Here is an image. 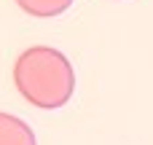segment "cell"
Here are the masks:
<instances>
[{
    "label": "cell",
    "mask_w": 153,
    "mask_h": 145,
    "mask_svg": "<svg viewBox=\"0 0 153 145\" xmlns=\"http://www.w3.org/2000/svg\"><path fill=\"white\" fill-rule=\"evenodd\" d=\"M13 83L35 108H62L75 89V75L65 54L48 46L27 48L13 65Z\"/></svg>",
    "instance_id": "6da1fadb"
},
{
    "label": "cell",
    "mask_w": 153,
    "mask_h": 145,
    "mask_svg": "<svg viewBox=\"0 0 153 145\" xmlns=\"http://www.w3.org/2000/svg\"><path fill=\"white\" fill-rule=\"evenodd\" d=\"M0 145H35V135L24 121L0 113Z\"/></svg>",
    "instance_id": "7a4b0ae2"
},
{
    "label": "cell",
    "mask_w": 153,
    "mask_h": 145,
    "mask_svg": "<svg viewBox=\"0 0 153 145\" xmlns=\"http://www.w3.org/2000/svg\"><path fill=\"white\" fill-rule=\"evenodd\" d=\"M16 3L22 11L32 16H59L73 5V0H16Z\"/></svg>",
    "instance_id": "3957f363"
}]
</instances>
